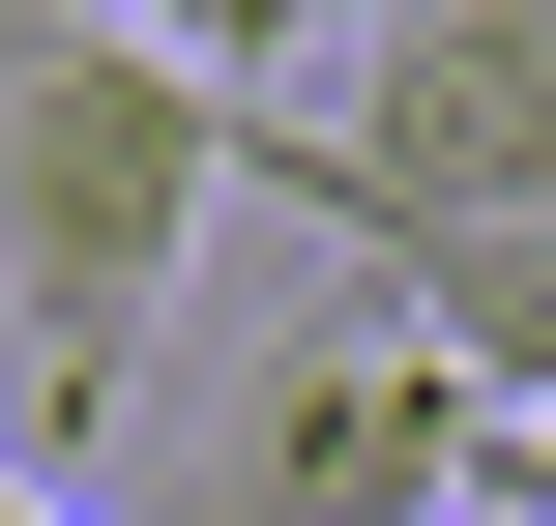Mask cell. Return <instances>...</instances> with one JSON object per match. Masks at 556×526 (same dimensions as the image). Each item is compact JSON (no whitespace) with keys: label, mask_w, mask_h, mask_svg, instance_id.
<instances>
[{"label":"cell","mask_w":556,"mask_h":526,"mask_svg":"<svg viewBox=\"0 0 556 526\" xmlns=\"http://www.w3.org/2000/svg\"><path fill=\"white\" fill-rule=\"evenodd\" d=\"M205 205H235V88H176L88 0H0V293H29V439L59 469L117 439L147 293L205 264Z\"/></svg>","instance_id":"obj_1"},{"label":"cell","mask_w":556,"mask_h":526,"mask_svg":"<svg viewBox=\"0 0 556 526\" xmlns=\"http://www.w3.org/2000/svg\"><path fill=\"white\" fill-rule=\"evenodd\" d=\"M235 205L381 234H556V0H410L352 29V117H235Z\"/></svg>","instance_id":"obj_2"},{"label":"cell","mask_w":556,"mask_h":526,"mask_svg":"<svg viewBox=\"0 0 556 526\" xmlns=\"http://www.w3.org/2000/svg\"><path fill=\"white\" fill-rule=\"evenodd\" d=\"M440 469H469V410H440L410 351H293V381L205 439L176 526H440Z\"/></svg>","instance_id":"obj_3"},{"label":"cell","mask_w":556,"mask_h":526,"mask_svg":"<svg viewBox=\"0 0 556 526\" xmlns=\"http://www.w3.org/2000/svg\"><path fill=\"white\" fill-rule=\"evenodd\" d=\"M88 29H147V59H176V88H235V117H264V59H293V29H323V0H88Z\"/></svg>","instance_id":"obj_4"},{"label":"cell","mask_w":556,"mask_h":526,"mask_svg":"<svg viewBox=\"0 0 556 526\" xmlns=\"http://www.w3.org/2000/svg\"><path fill=\"white\" fill-rule=\"evenodd\" d=\"M0 526H59V498H29V469H0Z\"/></svg>","instance_id":"obj_5"}]
</instances>
